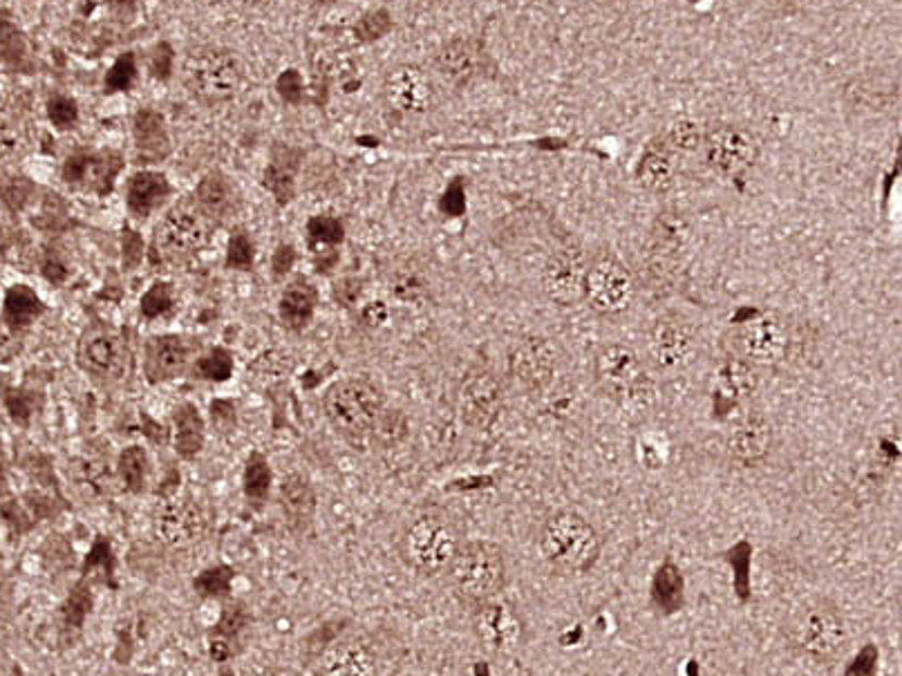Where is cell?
I'll list each match as a JSON object with an SVG mask.
<instances>
[{
	"mask_svg": "<svg viewBox=\"0 0 902 676\" xmlns=\"http://www.w3.org/2000/svg\"><path fill=\"white\" fill-rule=\"evenodd\" d=\"M540 551L555 572L585 574L600 555V538L591 522L576 511L551 515L540 531Z\"/></svg>",
	"mask_w": 902,
	"mask_h": 676,
	"instance_id": "obj_1",
	"label": "cell"
},
{
	"mask_svg": "<svg viewBox=\"0 0 902 676\" xmlns=\"http://www.w3.org/2000/svg\"><path fill=\"white\" fill-rule=\"evenodd\" d=\"M596 379L629 415H648L656 403V386L643 372L638 354L621 343L607 346L596 356Z\"/></svg>",
	"mask_w": 902,
	"mask_h": 676,
	"instance_id": "obj_2",
	"label": "cell"
},
{
	"mask_svg": "<svg viewBox=\"0 0 902 676\" xmlns=\"http://www.w3.org/2000/svg\"><path fill=\"white\" fill-rule=\"evenodd\" d=\"M462 547L455 519L441 511H426L408 524L401 538V555L410 569L433 576L450 567Z\"/></svg>",
	"mask_w": 902,
	"mask_h": 676,
	"instance_id": "obj_3",
	"label": "cell"
},
{
	"mask_svg": "<svg viewBox=\"0 0 902 676\" xmlns=\"http://www.w3.org/2000/svg\"><path fill=\"white\" fill-rule=\"evenodd\" d=\"M384 412L381 388L363 377L334 384L325 395V415L329 424L350 441H363L377 426Z\"/></svg>",
	"mask_w": 902,
	"mask_h": 676,
	"instance_id": "obj_4",
	"label": "cell"
},
{
	"mask_svg": "<svg viewBox=\"0 0 902 676\" xmlns=\"http://www.w3.org/2000/svg\"><path fill=\"white\" fill-rule=\"evenodd\" d=\"M448 569L455 591L477 605L498 598L506 585V560L493 542L462 544Z\"/></svg>",
	"mask_w": 902,
	"mask_h": 676,
	"instance_id": "obj_5",
	"label": "cell"
},
{
	"mask_svg": "<svg viewBox=\"0 0 902 676\" xmlns=\"http://www.w3.org/2000/svg\"><path fill=\"white\" fill-rule=\"evenodd\" d=\"M847 636L842 614L826 600L798 610L788 623V641L793 650L811 661H829L838 654Z\"/></svg>",
	"mask_w": 902,
	"mask_h": 676,
	"instance_id": "obj_6",
	"label": "cell"
},
{
	"mask_svg": "<svg viewBox=\"0 0 902 676\" xmlns=\"http://www.w3.org/2000/svg\"><path fill=\"white\" fill-rule=\"evenodd\" d=\"M184 82L198 99L206 103H222L236 97L240 90L242 65L231 52L200 48L186 57Z\"/></svg>",
	"mask_w": 902,
	"mask_h": 676,
	"instance_id": "obj_7",
	"label": "cell"
},
{
	"mask_svg": "<svg viewBox=\"0 0 902 676\" xmlns=\"http://www.w3.org/2000/svg\"><path fill=\"white\" fill-rule=\"evenodd\" d=\"M634 293V278L616 255L600 253L587 265L585 300L598 314H623L631 305Z\"/></svg>",
	"mask_w": 902,
	"mask_h": 676,
	"instance_id": "obj_8",
	"label": "cell"
},
{
	"mask_svg": "<svg viewBox=\"0 0 902 676\" xmlns=\"http://www.w3.org/2000/svg\"><path fill=\"white\" fill-rule=\"evenodd\" d=\"M209 217L193 206H177L155 229V251L164 260H184L209 242Z\"/></svg>",
	"mask_w": 902,
	"mask_h": 676,
	"instance_id": "obj_9",
	"label": "cell"
},
{
	"mask_svg": "<svg viewBox=\"0 0 902 676\" xmlns=\"http://www.w3.org/2000/svg\"><path fill=\"white\" fill-rule=\"evenodd\" d=\"M587 260L582 251L565 247L555 251L542 270V289L553 305L574 308L585 300Z\"/></svg>",
	"mask_w": 902,
	"mask_h": 676,
	"instance_id": "obj_10",
	"label": "cell"
},
{
	"mask_svg": "<svg viewBox=\"0 0 902 676\" xmlns=\"http://www.w3.org/2000/svg\"><path fill=\"white\" fill-rule=\"evenodd\" d=\"M502 408V384L496 372L479 367L466 374L460 388V415L466 426L486 430L491 426Z\"/></svg>",
	"mask_w": 902,
	"mask_h": 676,
	"instance_id": "obj_11",
	"label": "cell"
},
{
	"mask_svg": "<svg viewBox=\"0 0 902 676\" xmlns=\"http://www.w3.org/2000/svg\"><path fill=\"white\" fill-rule=\"evenodd\" d=\"M558 367V354L544 336H526L509 354V372L524 390H544Z\"/></svg>",
	"mask_w": 902,
	"mask_h": 676,
	"instance_id": "obj_12",
	"label": "cell"
},
{
	"mask_svg": "<svg viewBox=\"0 0 902 676\" xmlns=\"http://www.w3.org/2000/svg\"><path fill=\"white\" fill-rule=\"evenodd\" d=\"M79 365L99 379H117L128 363V350L117 331L103 325L90 327L79 341Z\"/></svg>",
	"mask_w": 902,
	"mask_h": 676,
	"instance_id": "obj_13",
	"label": "cell"
},
{
	"mask_svg": "<svg viewBox=\"0 0 902 676\" xmlns=\"http://www.w3.org/2000/svg\"><path fill=\"white\" fill-rule=\"evenodd\" d=\"M475 631L488 650L502 656L517 652L524 641V623L519 614L509 603H500L496 598L479 603Z\"/></svg>",
	"mask_w": 902,
	"mask_h": 676,
	"instance_id": "obj_14",
	"label": "cell"
},
{
	"mask_svg": "<svg viewBox=\"0 0 902 676\" xmlns=\"http://www.w3.org/2000/svg\"><path fill=\"white\" fill-rule=\"evenodd\" d=\"M705 162L719 175L735 177L743 173L755 158V141L746 130L735 126L714 128L703 137Z\"/></svg>",
	"mask_w": 902,
	"mask_h": 676,
	"instance_id": "obj_15",
	"label": "cell"
},
{
	"mask_svg": "<svg viewBox=\"0 0 902 676\" xmlns=\"http://www.w3.org/2000/svg\"><path fill=\"white\" fill-rule=\"evenodd\" d=\"M384 97L392 112L401 117H419L433 105V84L415 65L394 67L384 84Z\"/></svg>",
	"mask_w": 902,
	"mask_h": 676,
	"instance_id": "obj_16",
	"label": "cell"
},
{
	"mask_svg": "<svg viewBox=\"0 0 902 676\" xmlns=\"http://www.w3.org/2000/svg\"><path fill=\"white\" fill-rule=\"evenodd\" d=\"M739 346L750 363L775 365L786 356L788 329L777 314L764 312L743 325Z\"/></svg>",
	"mask_w": 902,
	"mask_h": 676,
	"instance_id": "obj_17",
	"label": "cell"
},
{
	"mask_svg": "<svg viewBox=\"0 0 902 676\" xmlns=\"http://www.w3.org/2000/svg\"><path fill=\"white\" fill-rule=\"evenodd\" d=\"M122 168V160L112 153H90L82 150L67 158L63 166V179L72 189L88 191L95 196H108L112 191Z\"/></svg>",
	"mask_w": 902,
	"mask_h": 676,
	"instance_id": "obj_18",
	"label": "cell"
},
{
	"mask_svg": "<svg viewBox=\"0 0 902 676\" xmlns=\"http://www.w3.org/2000/svg\"><path fill=\"white\" fill-rule=\"evenodd\" d=\"M650 356L665 372L684 370L694 354V334L679 318H661L648 336Z\"/></svg>",
	"mask_w": 902,
	"mask_h": 676,
	"instance_id": "obj_19",
	"label": "cell"
},
{
	"mask_svg": "<svg viewBox=\"0 0 902 676\" xmlns=\"http://www.w3.org/2000/svg\"><path fill=\"white\" fill-rule=\"evenodd\" d=\"M155 529L168 547H191L200 542L206 531V513L193 500H173L160 509Z\"/></svg>",
	"mask_w": 902,
	"mask_h": 676,
	"instance_id": "obj_20",
	"label": "cell"
},
{
	"mask_svg": "<svg viewBox=\"0 0 902 676\" xmlns=\"http://www.w3.org/2000/svg\"><path fill=\"white\" fill-rule=\"evenodd\" d=\"M193 361V346L184 336L164 334L150 338L146 346V377L150 384L171 381L189 370Z\"/></svg>",
	"mask_w": 902,
	"mask_h": 676,
	"instance_id": "obj_21",
	"label": "cell"
},
{
	"mask_svg": "<svg viewBox=\"0 0 902 676\" xmlns=\"http://www.w3.org/2000/svg\"><path fill=\"white\" fill-rule=\"evenodd\" d=\"M773 448V426L764 415H748L732 430L728 439V453L741 466H755L764 462Z\"/></svg>",
	"mask_w": 902,
	"mask_h": 676,
	"instance_id": "obj_22",
	"label": "cell"
},
{
	"mask_svg": "<svg viewBox=\"0 0 902 676\" xmlns=\"http://www.w3.org/2000/svg\"><path fill=\"white\" fill-rule=\"evenodd\" d=\"M377 669V656H374L367 641L359 636L343 638V641H336L321 661L323 674H343V676H356V674H372Z\"/></svg>",
	"mask_w": 902,
	"mask_h": 676,
	"instance_id": "obj_23",
	"label": "cell"
},
{
	"mask_svg": "<svg viewBox=\"0 0 902 676\" xmlns=\"http://www.w3.org/2000/svg\"><path fill=\"white\" fill-rule=\"evenodd\" d=\"M484 67V52L473 41H450L437 54V70L443 79L455 86L475 82Z\"/></svg>",
	"mask_w": 902,
	"mask_h": 676,
	"instance_id": "obj_24",
	"label": "cell"
},
{
	"mask_svg": "<svg viewBox=\"0 0 902 676\" xmlns=\"http://www.w3.org/2000/svg\"><path fill=\"white\" fill-rule=\"evenodd\" d=\"M674 177H676L674 150L669 148L665 139L652 141L646 148L641 162H638V168H636L638 184H641L648 193L661 196L672 189Z\"/></svg>",
	"mask_w": 902,
	"mask_h": 676,
	"instance_id": "obj_25",
	"label": "cell"
},
{
	"mask_svg": "<svg viewBox=\"0 0 902 676\" xmlns=\"http://www.w3.org/2000/svg\"><path fill=\"white\" fill-rule=\"evenodd\" d=\"M171 196V184L162 173L139 171L128 179L126 204L135 217L153 215Z\"/></svg>",
	"mask_w": 902,
	"mask_h": 676,
	"instance_id": "obj_26",
	"label": "cell"
},
{
	"mask_svg": "<svg viewBox=\"0 0 902 676\" xmlns=\"http://www.w3.org/2000/svg\"><path fill=\"white\" fill-rule=\"evenodd\" d=\"M135 143L139 158L148 162H158L168 155V135L164 120L155 110H139L135 117Z\"/></svg>",
	"mask_w": 902,
	"mask_h": 676,
	"instance_id": "obj_27",
	"label": "cell"
},
{
	"mask_svg": "<svg viewBox=\"0 0 902 676\" xmlns=\"http://www.w3.org/2000/svg\"><path fill=\"white\" fill-rule=\"evenodd\" d=\"M314 310H316V289L310 283L296 280L283 291L280 303H278V314H280V321L289 329H305L312 323Z\"/></svg>",
	"mask_w": 902,
	"mask_h": 676,
	"instance_id": "obj_28",
	"label": "cell"
},
{
	"mask_svg": "<svg viewBox=\"0 0 902 676\" xmlns=\"http://www.w3.org/2000/svg\"><path fill=\"white\" fill-rule=\"evenodd\" d=\"M196 196H198L200 211L209 220H224L236 209V189L231 186V181L220 173L206 175L200 181Z\"/></svg>",
	"mask_w": 902,
	"mask_h": 676,
	"instance_id": "obj_29",
	"label": "cell"
},
{
	"mask_svg": "<svg viewBox=\"0 0 902 676\" xmlns=\"http://www.w3.org/2000/svg\"><path fill=\"white\" fill-rule=\"evenodd\" d=\"M247 625H249V614H247L242 603H236V605L224 610V616H222L220 625L215 627V631L211 636V643H209L211 656L215 661H229L236 654V646H238L240 636H242Z\"/></svg>",
	"mask_w": 902,
	"mask_h": 676,
	"instance_id": "obj_30",
	"label": "cell"
},
{
	"mask_svg": "<svg viewBox=\"0 0 902 676\" xmlns=\"http://www.w3.org/2000/svg\"><path fill=\"white\" fill-rule=\"evenodd\" d=\"M173 426H175V450H177V453L186 460L196 458L204 446V422L200 417V410L193 403L179 405L175 410Z\"/></svg>",
	"mask_w": 902,
	"mask_h": 676,
	"instance_id": "obj_31",
	"label": "cell"
},
{
	"mask_svg": "<svg viewBox=\"0 0 902 676\" xmlns=\"http://www.w3.org/2000/svg\"><path fill=\"white\" fill-rule=\"evenodd\" d=\"M760 377L755 367L746 361H728L717 374V390L728 401H741L755 395Z\"/></svg>",
	"mask_w": 902,
	"mask_h": 676,
	"instance_id": "obj_32",
	"label": "cell"
},
{
	"mask_svg": "<svg viewBox=\"0 0 902 676\" xmlns=\"http://www.w3.org/2000/svg\"><path fill=\"white\" fill-rule=\"evenodd\" d=\"M43 312H46L43 300L36 296V291L29 289L27 285H14L8 291L3 318L12 329H23L32 325Z\"/></svg>",
	"mask_w": 902,
	"mask_h": 676,
	"instance_id": "obj_33",
	"label": "cell"
},
{
	"mask_svg": "<svg viewBox=\"0 0 902 676\" xmlns=\"http://www.w3.org/2000/svg\"><path fill=\"white\" fill-rule=\"evenodd\" d=\"M296 168H298V155L287 148V150H278L265 171V186H267V191H272V196L278 200V204H287L293 200Z\"/></svg>",
	"mask_w": 902,
	"mask_h": 676,
	"instance_id": "obj_34",
	"label": "cell"
},
{
	"mask_svg": "<svg viewBox=\"0 0 902 676\" xmlns=\"http://www.w3.org/2000/svg\"><path fill=\"white\" fill-rule=\"evenodd\" d=\"M652 596L656 600V605L665 612H676L684 605V576L679 567H674L672 562H667V565H663L656 572Z\"/></svg>",
	"mask_w": 902,
	"mask_h": 676,
	"instance_id": "obj_35",
	"label": "cell"
},
{
	"mask_svg": "<svg viewBox=\"0 0 902 676\" xmlns=\"http://www.w3.org/2000/svg\"><path fill=\"white\" fill-rule=\"evenodd\" d=\"M690 227L681 213L665 211L654 224V242L661 251H679L688 240Z\"/></svg>",
	"mask_w": 902,
	"mask_h": 676,
	"instance_id": "obj_36",
	"label": "cell"
},
{
	"mask_svg": "<svg viewBox=\"0 0 902 676\" xmlns=\"http://www.w3.org/2000/svg\"><path fill=\"white\" fill-rule=\"evenodd\" d=\"M270 488H272L270 462L265 460V455L251 453V458L247 460V468H245V496L251 502L262 504L270 498Z\"/></svg>",
	"mask_w": 902,
	"mask_h": 676,
	"instance_id": "obj_37",
	"label": "cell"
},
{
	"mask_svg": "<svg viewBox=\"0 0 902 676\" xmlns=\"http://www.w3.org/2000/svg\"><path fill=\"white\" fill-rule=\"evenodd\" d=\"M120 477L126 484L128 491L141 493L148 479V455L139 446L126 448L120 455Z\"/></svg>",
	"mask_w": 902,
	"mask_h": 676,
	"instance_id": "obj_38",
	"label": "cell"
},
{
	"mask_svg": "<svg viewBox=\"0 0 902 676\" xmlns=\"http://www.w3.org/2000/svg\"><path fill=\"white\" fill-rule=\"evenodd\" d=\"M196 377L202 381H227L234 374V356L229 350L213 348L193 365Z\"/></svg>",
	"mask_w": 902,
	"mask_h": 676,
	"instance_id": "obj_39",
	"label": "cell"
},
{
	"mask_svg": "<svg viewBox=\"0 0 902 676\" xmlns=\"http://www.w3.org/2000/svg\"><path fill=\"white\" fill-rule=\"evenodd\" d=\"M283 502H285L287 511L293 517H298V519L310 517V513L314 509V496H312L310 484L303 477H298V475L285 479V484H283Z\"/></svg>",
	"mask_w": 902,
	"mask_h": 676,
	"instance_id": "obj_40",
	"label": "cell"
},
{
	"mask_svg": "<svg viewBox=\"0 0 902 676\" xmlns=\"http://www.w3.org/2000/svg\"><path fill=\"white\" fill-rule=\"evenodd\" d=\"M308 236L316 251L323 247H336L343 242V224L329 215H316L308 222Z\"/></svg>",
	"mask_w": 902,
	"mask_h": 676,
	"instance_id": "obj_41",
	"label": "cell"
},
{
	"mask_svg": "<svg viewBox=\"0 0 902 676\" xmlns=\"http://www.w3.org/2000/svg\"><path fill=\"white\" fill-rule=\"evenodd\" d=\"M90 608H92V596L88 593V589L86 587H77V589H74L70 593V598L65 600L63 610H61L63 629L65 631H72V629L77 631V629H82V625L86 623V616H88Z\"/></svg>",
	"mask_w": 902,
	"mask_h": 676,
	"instance_id": "obj_42",
	"label": "cell"
},
{
	"mask_svg": "<svg viewBox=\"0 0 902 676\" xmlns=\"http://www.w3.org/2000/svg\"><path fill=\"white\" fill-rule=\"evenodd\" d=\"M137 77V63L135 54L126 52L122 54L115 65H112L105 74V92H126L135 84Z\"/></svg>",
	"mask_w": 902,
	"mask_h": 676,
	"instance_id": "obj_43",
	"label": "cell"
},
{
	"mask_svg": "<svg viewBox=\"0 0 902 676\" xmlns=\"http://www.w3.org/2000/svg\"><path fill=\"white\" fill-rule=\"evenodd\" d=\"M231 580H234V569L231 567H213V569H206L204 574H200L196 578V589H198V593H202L206 598H222V596L229 593Z\"/></svg>",
	"mask_w": 902,
	"mask_h": 676,
	"instance_id": "obj_44",
	"label": "cell"
},
{
	"mask_svg": "<svg viewBox=\"0 0 902 676\" xmlns=\"http://www.w3.org/2000/svg\"><path fill=\"white\" fill-rule=\"evenodd\" d=\"M173 310V291L166 283L150 287L141 298V314L146 318H160Z\"/></svg>",
	"mask_w": 902,
	"mask_h": 676,
	"instance_id": "obj_45",
	"label": "cell"
},
{
	"mask_svg": "<svg viewBox=\"0 0 902 676\" xmlns=\"http://www.w3.org/2000/svg\"><path fill=\"white\" fill-rule=\"evenodd\" d=\"M48 115H50V122L57 128L67 130V128H72L74 124H77V120H79V108H77V103H74L72 99H67L63 95H57L48 103Z\"/></svg>",
	"mask_w": 902,
	"mask_h": 676,
	"instance_id": "obj_46",
	"label": "cell"
},
{
	"mask_svg": "<svg viewBox=\"0 0 902 676\" xmlns=\"http://www.w3.org/2000/svg\"><path fill=\"white\" fill-rule=\"evenodd\" d=\"M669 143V148L674 150H681V153H688V150H694L701 146L703 137L699 133V128L692 122H679L669 128V135L665 139Z\"/></svg>",
	"mask_w": 902,
	"mask_h": 676,
	"instance_id": "obj_47",
	"label": "cell"
},
{
	"mask_svg": "<svg viewBox=\"0 0 902 676\" xmlns=\"http://www.w3.org/2000/svg\"><path fill=\"white\" fill-rule=\"evenodd\" d=\"M253 245L245 234H238L229 240V249H227V267L231 270H240V272H249L253 267Z\"/></svg>",
	"mask_w": 902,
	"mask_h": 676,
	"instance_id": "obj_48",
	"label": "cell"
},
{
	"mask_svg": "<svg viewBox=\"0 0 902 676\" xmlns=\"http://www.w3.org/2000/svg\"><path fill=\"white\" fill-rule=\"evenodd\" d=\"M390 27L392 23H390L388 12H372L359 21L356 36L361 41H374V39H381L386 32H390Z\"/></svg>",
	"mask_w": 902,
	"mask_h": 676,
	"instance_id": "obj_49",
	"label": "cell"
},
{
	"mask_svg": "<svg viewBox=\"0 0 902 676\" xmlns=\"http://www.w3.org/2000/svg\"><path fill=\"white\" fill-rule=\"evenodd\" d=\"M278 92L289 103H298L300 99H303V79H300V74L296 70H287L280 74Z\"/></svg>",
	"mask_w": 902,
	"mask_h": 676,
	"instance_id": "obj_50",
	"label": "cell"
},
{
	"mask_svg": "<svg viewBox=\"0 0 902 676\" xmlns=\"http://www.w3.org/2000/svg\"><path fill=\"white\" fill-rule=\"evenodd\" d=\"M18 352H21V341H18V336H16V334H14V329L5 323V318H0V363H8V361H12Z\"/></svg>",
	"mask_w": 902,
	"mask_h": 676,
	"instance_id": "obj_51",
	"label": "cell"
},
{
	"mask_svg": "<svg viewBox=\"0 0 902 676\" xmlns=\"http://www.w3.org/2000/svg\"><path fill=\"white\" fill-rule=\"evenodd\" d=\"M171 70H173V50L166 43H162L155 48L153 54H150V72H153L158 79H168Z\"/></svg>",
	"mask_w": 902,
	"mask_h": 676,
	"instance_id": "obj_52",
	"label": "cell"
},
{
	"mask_svg": "<svg viewBox=\"0 0 902 676\" xmlns=\"http://www.w3.org/2000/svg\"><path fill=\"white\" fill-rule=\"evenodd\" d=\"M23 146L21 133L8 124H0V155H14Z\"/></svg>",
	"mask_w": 902,
	"mask_h": 676,
	"instance_id": "obj_53",
	"label": "cell"
},
{
	"mask_svg": "<svg viewBox=\"0 0 902 676\" xmlns=\"http://www.w3.org/2000/svg\"><path fill=\"white\" fill-rule=\"evenodd\" d=\"M359 296H361V283L359 280L348 278V280L336 285V300L346 308H352L359 300Z\"/></svg>",
	"mask_w": 902,
	"mask_h": 676,
	"instance_id": "obj_54",
	"label": "cell"
},
{
	"mask_svg": "<svg viewBox=\"0 0 902 676\" xmlns=\"http://www.w3.org/2000/svg\"><path fill=\"white\" fill-rule=\"evenodd\" d=\"M293 262H296L293 247L291 245H280L276 255H274V276L276 278L287 276V272L293 267Z\"/></svg>",
	"mask_w": 902,
	"mask_h": 676,
	"instance_id": "obj_55",
	"label": "cell"
},
{
	"mask_svg": "<svg viewBox=\"0 0 902 676\" xmlns=\"http://www.w3.org/2000/svg\"><path fill=\"white\" fill-rule=\"evenodd\" d=\"M8 405H10V412H12V417H14L16 422H27V417L32 415V405L25 401V395L14 392V395L8 399Z\"/></svg>",
	"mask_w": 902,
	"mask_h": 676,
	"instance_id": "obj_56",
	"label": "cell"
},
{
	"mask_svg": "<svg viewBox=\"0 0 902 676\" xmlns=\"http://www.w3.org/2000/svg\"><path fill=\"white\" fill-rule=\"evenodd\" d=\"M386 318H388V308H386V303H369V305L363 310V321H365L367 325H381V323H386Z\"/></svg>",
	"mask_w": 902,
	"mask_h": 676,
	"instance_id": "obj_57",
	"label": "cell"
},
{
	"mask_svg": "<svg viewBox=\"0 0 902 676\" xmlns=\"http://www.w3.org/2000/svg\"><path fill=\"white\" fill-rule=\"evenodd\" d=\"M124 249H126V262L128 265H135V262L141 258V240L137 234L126 231L124 236Z\"/></svg>",
	"mask_w": 902,
	"mask_h": 676,
	"instance_id": "obj_58",
	"label": "cell"
},
{
	"mask_svg": "<svg viewBox=\"0 0 902 676\" xmlns=\"http://www.w3.org/2000/svg\"><path fill=\"white\" fill-rule=\"evenodd\" d=\"M46 276L52 280V283H63L65 278H67V267L63 265V262L59 260V258H48L46 260Z\"/></svg>",
	"mask_w": 902,
	"mask_h": 676,
	"instance_id": "obj_59",
	"label": "cell"
},
{
	"mask_svg": "<svg viewBox=\"0 0 902 676\" xmlns=\"http://www.w3.org/2000/svg\"><path fill=\"white\" fill-rule=\"evenodd\" d=\"M137 3H139V0H108V5L112 10H115L117 14H122V16L133 14V10L137 8Z\"/></svg>",
	"mask_w": 902,
	"mask_h": 676,
	"instance_id": "obj_60",
	"label": "cell"
},
{
	"mask_svg": "<svg viewBox=\"0 0 902 676\" xmlns=\"http://www.w3.org/2000/svg\"><path fill=\"white\" fill-rule=\"evenodd\" d=\"M3 484H5V466H3V460H0V488H3Z\"/></svg>",
	"mask_w": 902,
	"mask_h": 676,
	"instance_id": "obj_61",
	"label": "cell"
},
{
	"mask_svg": "<svg viewBox=\"0 0 902 676\" xmlns=\"http://www.w3.org/2000/svg\"><path fill=\"white\" fill-rule=\"evenodd\" d=\"M242 3H247V5H262V3H267V0H242Z\"/></svg>",
	"mask_w": 902,
	"mask_h": 676,
	"instance_id": "obj_62",
	"label": "cell"
}]
</instances>
